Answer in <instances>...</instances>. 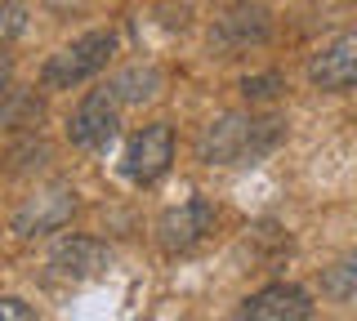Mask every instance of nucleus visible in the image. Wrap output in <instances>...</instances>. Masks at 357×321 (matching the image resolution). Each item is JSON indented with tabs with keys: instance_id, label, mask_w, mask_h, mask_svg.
Returning <instances> with one entry per match:
<instances>
[{
	"instance_id": "f257e3e1",
	"label": "nucleus",
	"mask_w": 357,
	"mask_h": 321,
	"mask_svg": "<svg viewBox=\"0 0 357 321\" xmlns=\"http://www.w3.org/2000/svg\"><path fill=\"white\" fill-rule=\"evenodd\" d=\"M286 139V120L273 112H223L197 134L201 165H255Z\"/></svg>"
},
{
	"instance_id": "f03ea898",
	"label": "nucleus",
	"mask_w": 357,
	"mask_h": 321,
	"mask_svg": "<svg viewBox=\"0 0 357 321\" xmlns=\"http://www.w3.org/2000/svg\"><path fill=\"white\" fill-rule=\"evenodd\" d=\"M116 54V31H85L72 45H63L59 54H50L40 68V85L45 90H72V85L98 76Z\"/></svg>"
},
{
	"instance_id": "7ed1b4c3",
	"label": "nucleus",
	"mask_w": 357,
	"mask_h": 321,
	"mask_svg": "<svg viewBox=\"0 0 357 321\" xmlns=\"http://www.w3.org/2000/svg\"><path fill=\"white\" fill-rule=\"evenodd\" d=\"M121 98L112 94V85L103 90H89L81 103H76L72 120H67V139L76 143L81 152H107L121 134Z\"/></svg>"
},
{
	"instance_id": "20e7f679",
	"label": "nucleus",
	"mask_w": 357,
	"mask_h": 321,
	"mask_svg": "<svg viewBox=\"0 0 357 321\" xmlns=\"http://www.w3.org/2000/svg\"><path fill=\"white\" fill-rule=\"evenodd\" d=\"M76 187H67V183H50V187H36V192L27 196L18 210H14V237L22 241H36V237H50V232H59L72 224V214H76Z\"/></svg>"
},
{
	"instance_id": "39448f33",
	"label": "nucleus",
	"mask_w": 357,
	"mask_h": 321,
	"mask_svg": "<svg viewBox=\"0 0 357 321\" xmlns=\"http://www.w3.org/2000/svg\"><path fill=\"white\" fill-rule=\"evenodd\" d=\"M112 268V250L98 237H63L45 259V276L59 285H85Z\"/></svg>"
},
{
	"instance_id": "423d86ee",
	"label": "nucleus",
	"mask_w": 357,
	"mask_h": 321,
	"mask_svg": "<svg viewBox=\"0 0 357 321\" xmlns=\"http://www.w3.org/2000/svg\"><path fill=\"white\" fill-rule=\"evenodd\" d=\"M215 228V201L210 196H188V201L170 205L156 219V241L165 254H188L206 241V232Z\"/></svg>"
},
{
	"instance_id": "0eeeda50",
	"label": "nucleus",
	"mask_w": 357,
	"mask_h": 321,
	"mask_svg": "<svg viewBox=\"0 0 357 321\" xmlns=\"http://www.w3.org/2000/svg\"><path fill=\"white\" fill-rule=\"evenodd\" d=\"M174 161V130L165 120L156 125H143L139 134L126 143V157H121V170H126L130 183H156Z\"/></svg>"
},
{
	"instance_id": "6e6552de",
	"label": "nucleus",
	"mask_w": 357,
	"mask_h": 321,
	"mask_svg": "<svg viewBox=\"0 0 357 321\" xmlns=\"http://www.w3.org/2000/svg\"><path fill=\"white\" fill-rule=\"evenodd\" d=\"M308 317H312L308 295L290 281H273L264 290H255L250 299H241L228 321H308Z\"/></svg>"
},
{
	"instance_id": "1a4fd4ad",
	"label": "nucleus",
	"mask_w": 357,
	"mask_h": 321,
	"mask_svg": "<svg viewBox=\"0 0 357 321\" xmlns=\"http://www.w3.org/2000/svg\"><path fill=\"white\" fill-rule=\"evenodd\" d=\"M308 81L317 90H353L357 85V27L335 36L331 45H321L308 63Z\"/></svg>"
},
{
	"instance_id": "9d476101",
	"label": "nucleus",
	"mask_w": 357,
	"mask_h": 321,
	"mask_svg": "<svg viewBox=\"0 0 357 321\" xmlns=\"http://www.w3.org/2000/svg\"><path fill=\"white\" fill-rule=\"evenodd\" d=\"M268 31H273V18H268L264 5H237L232 14H223L215 31H210V49L219 54H237V49H250L268 40Z\"/></svg>"
},
{
	"instance_id": "9b49d317",
	"label": "nucleus",
	"mask_w": 357,
	"mask_h": 321,
	"mask_svg": "<svg viewBox=\"0 0 357 321\" xmlns=\"http://www.w3.org/2000/svg\"><path fill=\"white\" fill-rule=\"evenodd\" d=\"M112 94L121 98V103H148V98H156L161 94V72L156 68H126V72H116L112 76Z\"/></svg>"
},
{
	"instance_id": "f8f14e48",
	"label": "nucleus",
	"mask_w": 357,
	"mask_h": 321,
	"mask_svg": "<svg viewBox=\"0 0 357 321\" xmlns=\"http://www.w3.org/2000/svg\"><path fill=\"white\" fill-rule=\"evenodd\" d=\"M321 295L335 304H353L357 299V250L340 254L331 268H321Z\"/></svg>"
},
{
	"instance_id": "ddd939ff",
	"label": "nucleus",
	"mask_w": 357,
	"mask_h": 321,
	"mask_svg": "<svg viewBox=\"0 0 357 321\" xmlns=\"http://www.w3.org/2000/svg\"><path fill=\"white\" fill-rule=\"evenodd\" d=\"M40 120V103L31 94H5L0 98V130H31Z\"/></svg>"
},
{
	"instance_id": "4468645a",
	"label": "nucleus",
	"mask_w": 357,
	"mask_h": 321,
	"mask_svg": "<svg viewBox=\"0 0 357 321\" xmlns=\"http://www.w3.org/2000/svg\"><path fill=\"white\" fill-rule=\"evenodd\" d=\"M27 18H31V9L22 5V0H0V45H9L14 36H22V31H27Z\"/></svg>"
},
{
	"instance_id": "2eb2a0df",
	"label": "nucleus",
	"mask_w": 357,
	"mask_h": 321,
	"mask_svg": "<svg viewBox=\"0 0 357 321\" xmlns=\"http://www.w3.org/2000/svg\"><path fill=\"white\" fill-rule=\"evenodd\" d=\"M241 94H245V103H268V98L282 94V76H245Z\"/></svg>"
},
{
	"instance_id": "dca6fc26",
	"label": "nucleus",
	"mask_w": 357,
	"mask_h": 321,
	"mask_svg": "<svg viewBox=\"0 0 357 321\" xmlns=\"http://www.w3.org/2000/svg\"><path fill=\"white\" fill-rule=\"evenodd\" d=\"M0 321H36V313H31L27 304H22V299H0Z\"/></svg>"
},
{
	"instance_id": "f3484780",
	"label": "nucleus",
	"mask_w": 357,
	"mask_h": 321,
	"mask_svg": "<svg viewBox=\"0 0 357 321\" xmlns=\"http://www.w3.org/2000/svg\"><path fill=\"white\" fill-rule=\"evenodd\" d=\"M9 72H14V63H9V54H5V45H0V98L9 94Z\"/></svg>"
}]
</instances>
